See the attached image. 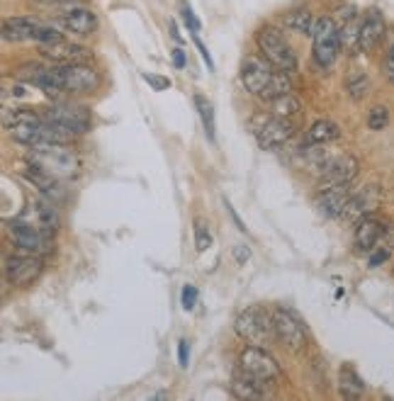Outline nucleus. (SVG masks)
<instances>
[{
    "mask_svg": "<svg viewBox=\"0 0 394 401\" xmlns=\"http://www.w3.org/2000/svg\"><path fill=\"white\" fill-rule=\"evenodd\" d=\"M241 83L248 93H253L261 100H278V97L292 93V78L290 71H280L266 59L248 56L241 66Z\"/></svg>",
    "mask_w": 394,
    "mask_h": 401,
    "instance_id": "1",
    "label": "nucleus"
},
{
    "mask_svg": "<svg viewBox=\"0 0 394 401\" xmlns=\"http://www.w3.org/2000/svg\"><path fill=\"white\" fill-rule=\"evenodd\" d=\"M100 85V73L88 64H56L54 68L44 71L37 88H42L47 95H56L59 90L68 93H93Z\"/></svg>",
    "mask_w": 394,
    "mask_h": 401,
    "instance_id": "2",
    "label": "nucleus"
},
{
    "mask_svg": "<svg viewBox=\"0 0 394 401\" xmlns=\"http://www.w3.org/2000/svg\"><path fill=\"white\" fill-rule=\"evenodd\" d=\"M27 163L51 177H73L81 170V160L68 148V144H37L30 146Z\"/></svg>",
    "mask_w": 394,
    "mask_h": 401,
    "instance_id": "3",
    "label": "nucleus"
},
{
    "mask_svg": "<svg viewBox=\"0 0 394 401\" xmlns=\"http://www.w3.org/2000/svg\"><path fill=\"white\" fill-rule=\"evenodd\" d=\"M339 49H341V37H339V25L331 15L319 17L314 20V30H312V54L322 68H331L339 59Z\"/></svg>",
    "mask_w": 394,
    "mask_h": 401,
    "instance_id": "4",
    "label": "nucleus"
},
{
    "mask_svg": "<svg viewBox=\"0 0 394 401\" xmlns=\"http://www.w3.org/2000/svg\"><path fill=\"white\" fill-rule=\"evenodd\" d=\"M256 44H258L263 59L270 61L280 71H295L297 68L295 49L290 47L285 34L275 30V27H261V30L256 32Z\"/></svg>",
    "mask_w": 394,
    "mask_h": 401,
    "instance_id": "5",
    "label": "nucleus"
},
{
    "mask_svg": "<svg viewBox=\"0 0 394 401\" xmlns=\"http://www.w3.org/2000/svg\"><path fill=\"white\" fill-rule=\"evenodd\" d=\"M236 334L248 343V346L266 348L275 341V326H273V314L263 312L258 307H251L236 319Z\"/></svg>",
    "mask_w": 394,
    "mask_h": 401,
    "instance_id": "6",
    "label": "nucleus"
},
{
    "mask_svg": "<svg viewBox=\"0 0 394 401\" xmlns=\"http://www.w3.org/2000/svg\"><path fill=\"white\" fill-rule=\"evenodd\" d=\"M239 368L251 380L261 382V385H270L280 377V365L266 348L251 346L241 355H239Z\"/></svg>",
    "mask_w": 394,
    "mask_h": 401,
    "instance_id": "7",
    "label": "nucleus"
},
{
    "mask_svg": "<svg viewBox=\"0 0 394 401\" xmlns=\"http://www.w3.org/2000/svg\"><path fill=\"white\" fill-rule=\"evenodd\" d=\"M5 129H8L10 139H15L17 144L37 146L44 141V117L30 110H15L13 119H5Z\"/></svg>",
    "mask_w": 394,
    "mask_h": 401,
    "instance_id": "8",
    "label": "nucleus"
},
{
    "mask_svg": "<svg viewBox=\"0 0 394 401\" xmlns=\"http://www.w3.org/2000/svg\"><path fill=\"white\" fill-rule=\"evenodd\" d=\"M253 131L263 148H280L295 136V124L275 114H261L253 119Z\"/></svg>",
    "mask_w": 394,
    "mask_h": 401,
    "instance_id": "9",
    "label": "nucleus"
},
{
    "mask_svg": "<svg viewBox=\"0 0 394 401\" xmlns=\"http://www.w3.org/2000/svg\"><path fill=\"white\" fill-rule=\"evenodd\" d=\"M15 221L27 224V226H32V229H37V231L51 236L56 224H59V216H56V209H54V202H51V199H34V202H30L20 214H17Z\"/></svg>",
    "mask_w": 394,
    "mask_h": 401,
    "instance_id": "10",
    "label": "nucleus"
},
{
    "mask_svg": "<svg viewBox=\"0 0 394 401\" xmlns=\"http://www.w3.org/2000/svg\"><path fill=\"white\" fill-rule=\"evenodd\" d=\"M273 326H275L278 341L285 343L290 351H300V348L305 346V338H307L305 324H302L292 312H288V309H278V312L273 314Z\"/></svg>",
    "mask_w": 394,
    "mask_h": 401,
    "instance_id": "11",
    "label": "nucleus"
},
{
    "mask_svg": "<svg viewBox=\"0 0 394 401\" xmlns=\"http://www.w3.org/2000/svg\"><path fill=\"white\" fill-rule=\"evenodd\" d=\"M358 170H361V163H358L356 156H351V153H339V156H334V153H331V158L324 163V168L319 170V177H322L324 187L339 185V182H351L353 177L358 175Z\"/></svg>",
    "mask_w": 394,
    "mask_h": 401,
    "instance_id": "12",
    "label": "nucleus"
},
{
    "mask_svg": "<svg viewBox=\"0 0 394 401\" xmlns=\"http://www.w3.org/2000/svg\"><path fill=\"white\" fill-rule=\"evenodd\" d=\"M353 192H351V182H339V185H327L314 199V207L322 216H341L344 209L351 202Z\"/></svg>",
    "mask_w": 394,
    "mask_h": 401,
    "instance_id": "13",
    "label": "nucleus"
},
{
    "mask_svg": "<svg viewBox=\"0 0 394 401\" xmlns=\"http://www.w3.org/2000/svg\"><path fill=\"white\" fill-rule=\"evenodd\" d=\"M39 54L44 59L54 61V64L64 66V64H85V61L93 59V51L81 47V44L66 42V39H59V42H49L39 47Z\"/></svg>",
    "mask_w": 394,
    "mask_h": 401,
    "instance_id": "14",
    "label": "nucleus"
},
{
    "mask_svg": "<svg viewBox=\"0 0 394 401\" xmlns=\"http://www.w3.org/2000/svg\"><path fill=\"white\" fill-rule=\"evenodd\" d=\"M42 260L37 256H13L5 260V278L15 285V287H27L42 275Z\"/></svg>",
    "mask_w": 394,
    "mask_h": 401,
    "instance_id": "15",
    "label": "nucleus"
},
{
    "mask_svg": "<svg viewBox=\"0 0 394 401\" xmlns=\"http://www.w3.org/2000/svg\"><path fill=\"white\" fill-rule=\"evenodd\" d=\"M10 236L17 248L30 256H47L51 251V236L27 224H20V221H10Z\"/></svg>",
    "mask_w": 394,
    "mask_h": 401,
    "instance_id": "16",
    "label": "nucleus"
},
{
    "mask_svg": "<svg viewBox=\"0 0 394 401\" xmlns=\"http://www.w3.org/2000/svg\"><path fill=\"white\" fill-rule=\"evenodd\" d=\"M54 25L66 34H76V37H90L98 27V17L88 8H71L64 15H56Z\"/></svg>",
    "mask_w": 394,
    "mask_h": 401,
    "instance_id": "17",
    "label": "nucleus"
},
{
    "mask_svg": "<svg viewBox=\"0 0 394 401\" xmlns=\"http://www.w3.org/2000/svg\"><path fill=\"white\" fill-rule=\"evenodd\" d=\"M387 32L385 17H382L380 10H368L361 22V32H358V42H356V51L358 54H370V51L378 49V44L382 42Z\"/></svg>",
    "mask_w": 394,
    "mask_h": 401,
    "instance_id": "18",
    "label": "nucleus"
},
{
    "mask_svg": "<svg viewBox=\"0 0 394 401\" xmlns=\"http://www.w3.org/2000/svg\"><path fill=\"white\" fill-rule=\"evenodd\" d=\"M44 119L56 124H64V127L73 129L76 134H85L90 129V112L83 110V107H71V105H56L49 107Z\"/></svg>",
    "mask_w": 394,
    "mask_h": 401,
    "instance_id": "19",
    "label": "nucleus"
},
{
    "mask_svg": "<svg viewBox=\"0 0 394 401\" xmlns=\"http://www.w3.org/2000/svg\"><path fill=\"white\" fill-rule=\"evenodd\" d=\"M380 207V190L378 187H365L358 194H353L351 202H348V207L344 209V219H363V216L373 214L375 209Z\"/></svg>",
    "mask_w": 394,
    "mask_h": 401,
    "instance_id": "20",
    "label": "nucleus"
},
{
    "mask_svg": "<svg viewBox=\"0 0 394 401\" xmlns=\"http://www.w3.org/2000/svg\"><path fill=\"white\" fill-rule=\"evenodd\" d=\"M37 27L39 22L32 17H8L3 20V39L5 42H27V39H34Z\"/></svg>",
    "mask_w": 394,
    "mask_h": 401,
    "instance_id": "21",
    "label": "nucleus"
},
{
    "mask_svg": "<svg viewBox=\"0 0 394 401\" xmlns=\"http://www.w3.org/2000/svg\"><path fill=\"white\" fill-rule=\"evenodd\" d=\"M382 231H385V226H382L378 219L363 216V219L358 221V229H356V246L361 251H373L375 246L382 241Z\"/></svg>",
    "mask_w": 394,
    "mask_h": 401,
    "instance_id": "22",
    "label": "nucleus"
},
{
    "mask_svg": "<svg viewBox=\"0 0 394 401\" xmlns=\"http://www.w3.org/2000/svg\"><path fill=\"white\" fill-rule=\"evenodd\" d=\"M341 136V129L336 122H329V119H319L314 122L310 131L305 136V144L307 146H324V144H331Z\"/></svg>",
    "mask_w": 394,
    "mask_h": 401,
    "instance_id": "23",
    "label": "nucleus"
},
{
    "mask_svg": "<svg viewBox=\"0 0 394 401\" xmlns=\"http://www.w3.org/2000/svg\"><path fill=\"white\" fill-rule=\"evenodd\" d=\"M263 387H266V385L251 380V377H246V375H239V377H234V380H231V394L236 399H263V397H266Z\"/></svg>",
    "mask_w": 394,
    "mask_h": 401,
    "instance_id": "24",
    "label": "nucleus"
},
{
    "mask_svg": "<svg viewBox=\"0 0 394 401\" xmlns=\"http://www.w3.org/2000/svg\"><path fill=\"white\" fill-rule=\"evenodd\" d=\"M283 25L292 32H300V34H312L314 30V17L310 10H290V13L283 15Z\"/></svg>",
    "mask_w": 394,
    "mask_h": 401,
    "instance_id": "25",
    "label": "nucleus"
},
{
    "mask_svg": "<svg viewBox=\"0 0 394 401\" xmlns=\"http://www.w3.org/2000/svg\"><path fill=\"white\" fill-rule=\"evenodd\" d=\"M365 392V382L358 377V372L353 368L341 370V394L348 399H358Z\"/></svg>",
    "mask_w": 394,
    "mask_h": 401,
    "instance_id": "26",
    "label": "nucleus"
},
{
    "mask_svg": "<svg viewBox=\"0 0 394 401\" xmlns=\"http://www.w3.org/2000/svg\"><path fill=\"white\" fill-rule=\"evenodd\" d=\"M195 107L199 112V119H202V127H204V134H207L209 141H214L217 136V127H214V107L207 97L202 95H195Z\"/></svg>",
    "mask_w": 394,
    "mask_h": 401,
    "instance_id": "27",
    "label": "nucleus"
},
{
    "mask_svg": "<svg viewBox=\"0 0 394 401\" xmlns=\"http://www.w3.org/2000/svg\"><path fill=\"white\" fill-rule=\"evenodd\" d=\"M346 90L351 93L353 100H361V97L368 95V90H370L368 76H365L363 71H351V73H348V78H346Z\"/></svg>",
    "mask_w": 394,
    "mask_h": 401,
    "instance_id": "28",
    "label": "nucleus"
},
{
    "mask_svg": "<svg viewBox=\"0 0 394 401\" xmlns=\"http://www.w3.org/2000/svg\"><path fill=\"white\" fill-rule=\"evenodd\" d=\"M300 100L292 95V93H288V95H283V97H278V100H273V110L270 114H275V117H285V119H290L292 114L300 112Z\"/></svg>",
    "mask_w": 394,
    "mask_h": 401,
    "instance_id": "29",
    "label": "nucleus"
},
{
    "mask_svg": "<svg viewBox=\"0 0 394 401\" xmlns=\"http://www.w3.org/2000/svg\"><path fill=\"white\" fill-rule=\"evenodd\" d=\"M44 71H47V68L39 66V64H25V66H20V68H17V71H15V78L20 80V83L39 85V80H42Z\"/></svg>",
    "mask_w": 394,
    "mask_h": 401,
    "instance_id": "30",
    "label": "nucleus"
},
{
    "mask_svg": "<svg viewBox=\"0 0 394 401\" xmlns=\"http://www.w3.org/2000/svg\"><path fill=\"white\" fill-rule=\"evenodd\" d=\"M212 246V234H209V226L204 219H195V248L199 253H204V251Z\"/></svg>",
    "mask_w": 394,
    "mask_h": 401,
    "instance_id": "31",
    "label": "nucleus"
},
{
    "mask_svg": "<svg viewBox=\"0 0 394 401\" xmlns=\"http://www.w3.org/2000/svg\"><path fill=\"white\" fill-rule=\"evenodd\" d=\"M387 124H390V110H387V107H380V105L373 107L368 114V127L380 131V129H385Z\"/></svg>",
    "mask_w": 394,
    "mask_h": 401,
    "instance_id": "32",
    "label": "nucleus"
},
{
    "mask_svg": "<svg viewBox=\"0 0 394 401\" xmlns=\"http://www.w3.org/2000/svg\"><path fill=\"white\" fill-rule=\"evenodd\" d=\"M180 304H182L185 312H192V309H195V304H197V287H195V285H185V287H182Z\"/></svg>",
    "mask_w": 394,
    "mask_h": 401,
    "instance_id": "33",
    "label": "nucleus"
},
{
    "mask_svg": "<svg viewBox=\"0 0 394 401\" xmlns=\"http://www.w3.org/2000/svg\"><path fill=\"white\" fill-rule=\"evenodd\" d=\"M180 17H182V22H185L187 30H190V32H199V27H202V25H199V20L195 17V13H192V8L185 3V0H182V3H180Z\"/></svg>",
    "mask_w": 394,
    "mask_h": 401,
    "instance_id": "34",
    "label": "nucleus"
},
{
    "mask_svg": "<svg viewBox=\"0 0 394 401\" xmlns=\"http://www.w3.org/2000/svg\"><path fill=\"white\" fill-rule=\"evenodd\" d=\"M190 34H192V42H195V47H197V51H199V56H202V61H204V64H207L209 71H214V61H212V56H209L207 47H204V44H202V39H199V34H197V32H190Z\"/></svg>",
    "mask_w": 394,
    "mask_h": 401,
    "instance_id": "35",
    "label": "nucleus"
},
{
    "mask_svg": "<svg viewBox=\"0 0 394 401\" xmlns=\"http://www.w3.org/2000/svg\"><path fill=\"white\" fill-rule=\"evenodd\" d=\"M141 78H144L153 90H165V88H170V80L156 76V73H141Z\"/></svg>",
    "mask_w": 394,
    "mask_h": 401,
    "instance_id": "36",
    "label": "nucleus"
},
{
    "mask_svg": "<svg viewBox=\"0 0 394 401\" xmlns=\"http://www.w3.org/2000/svg\"><path fill=\"white\" fill-rule=\"evenodd\" d=\"M390 253H392V248H387V246H382V248H373V256H370V268H378V265H382V263L387 260V258H390Z\"/></svg>",
    "mask_w": 394,
    "mask_h": 401,
    "instance_id": "37",
    "label": "nucleus"
},
{
    "mask_svg": "<svg viewBox=\"0 0 394 401\" xmlns=\"http://www.w3.org/2000/svg\"><path fill=\"white\" fill-rule=\"evenodd\" d=\"M382 73H385V78L390 80V83H394V44L390 47V51H387V56H385V64H382Z\"/></svg>",
    "mask_w": 394,
    "mask_h": 401,
    "instance_id": "38",
    "label": "nucleus"
},
{
    "mask_svg": "<svg viewBox=\"0 0 394 401\" xmlns=\"http://www.w3.org/2000/svg\"><path fill=\"white\" fill-rule=\"evenodd\" d=\"M178 363L180 368H187V363H190V343H187L185 338H180L178 343Z\"/></svg>",
    "mask_w": 394,
    "mask_h": 401,
    "instance_id": "39",
    "label": "nucleus"
},
{
    "mask_svg": "<svg viewBox=\"0 0 394 401\" xmlns=\"http://www.w3.org/2000/svg\"><path fill=\"white\" fill-rule=\"evenodd\" d=\"M170 59H173L175 68H185V64H187V54L180 47H175L173 51H170Z\"/></svg>",
    "mask_w": 394,
    "mask_h": 401,
    "instance_id": "40",
    "label": "nucleus"
},
{
    "mask_svg": "<svg viewBox=\"0 0 394 401\" xmlns=\"http://www.w3.org/2000/svg\"><path fill=\"white\" fill-rule=\"evenodd\" d=\"M37 3L42 5H59V8H78V3H83V0H37Z\"/></svg>",
    "mask_w": 394,
    "mask_h": 401,
    "instance_id": "41",
    "label": "nucleus"
},
{
    "mask_svg": "<svg viewBox=\"0 0 394 401\" xmlns=\"http://www.w3.org/2000/svg\"><path fill=\"white\" fill-rule=\"evenodd\" d=\"M382 246H387V248H394V221L390 226H385V231H382Z\"/></svg>",
    "mask_w": 394,
    "mask_h": 401,
    "instance_id": "42",
    "label": "nucleus"
},
{
    "mask_svg": "<svg viewBox=\"0 0 394 401\" xmlns=\"http://www.w3.org/2000/svg\"><path fill=\"white\" fill-rule=\"evenodd\" d=\"M168 27H170V37H173L178 44H182V34L178 32V25H175V20H170V22H168Z\"/></svg>",
    "mask_w": 394,
    "mask_h": 401,
    "instance_id": "43",
    "label": "nucleus"
},
{
    "mask_svg": "<svg viewBox=\"0 0 394 401\" xmlns=\"http://www.w3.org/2000/svg\"><path fill=\"white\" fill-rule=\"evenodd\" d=\"M234 253H236V260L239 263L248 260V248H246V246H236V251H234Z\"/></svg>",
    "mask_w": 394,
    "mask_h": 401,
    "instance_id": "44",
    "label": "nucleus"
}]
</instances>
